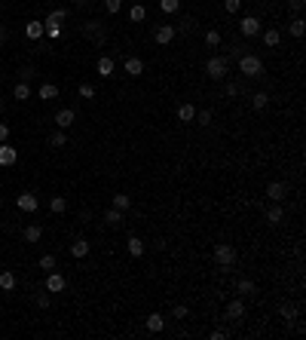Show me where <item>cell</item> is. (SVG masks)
<instances>
[{
	"label": "cell",
	"mask_w": 306,
	"mask_h": 340,
	"mask_svg": "<svg viewBox=\"0 0 306 340\" xmlns=\"http://www.w3.org/2000/svg\"><path fill=\"white\" fill-rule=\"evenodd\" d=\"M214 260H218V267L224 270V273H230V270L236 267V260H239V255H236V248L230 242H218L214 245Z\"/></svg>",
	"instance_id": "6da1fadb"
},
{
	"label": "cell",
	"mask_w": 306,
	"mask_h": 340,
	"mask_svg": "<svg viewBox=\"0 0 306 340\" xmlns=\"http://www.w3.org/2000/svg\"><path fill=\"white\" fill-rule=\"evenodd\" d=\"M239 74H245V77H260V74H264V59L254 55V52H242L239 55Z\"/></svg>",
	"instance_id": "7a4b0ae2"
},
{
	"label": "cell",
	"mask_w": 306,
	"mask_h": 340,
	"mask_svg": "<svg viewBox=\"0 0 306 340\" xmlns=\"http://www.w3.org/2000/svg\"><path fill=\"white\" fill-rule=\"evenodd\" d=\"M226 67H230V59H224V55H211V59L205 62V74L211 77V80H224Z\"/></svg>",
	"instance_id": "3957f363"
},
{
	"label": "cell",
	"mask_w": 306,
	"mask_h": 340,
	"mask_svg": "<svg viewBox=\"0 0 306 340\" xmlns=\"http://www.w3.org/2000/svg\"><path fill=\"white\" fill-rule=\"evenodd\" d=\"M178 37V28L175 25H156V31H153V40L160 43V46H168Z\"/></svg>",
	"instance_id": "277c9868"
},
{
	"label": "cell",
	"mask_w": 306,
	"mask_h": 340,
	"mask_svg": "<svg viewBox=\"0 0 306 340\" xmlns=\"http://www.w3.org/2000/svg\"><path fill=\"white\" fill-rule=\"evenodd\" d=\"M288 196V184L285 181H273V184L266 187V199H273V202H282Z\"/></svg>",
	"instance_id": "5b68a950"
},
{
	"label": "cell",
	"mask_w": 306,
	"mask_h": 340,
	"mask_svg": "<svg viewBox=\"0 0 306 340\" xmlns=\"http://www.w3.org/2000/svg\"><path fill=\"white\" fill-rule=\"evenodd\" d=\"M67 288V279L61 276V273H52L49 270V276H46V291L49 294H59V291H64Z\"/></svg>",
	"instance_id": "8992f818"
},
{
	"label": "cell",
	"mask_w": 306,
	"mask_h": 340,
	"mask_svg": "<svg viewBox=\"0 0 306 340\" xmlns=\"http://www.w3.org/2000/svg\"><path fill=\"white\" fill-rule=\"evenodd\" d=\"M239 31L245 34V37H257V34H260V19H254V16H245V19L239 21Z\"/></svg>",
	"instance_id": "52a82bcc"
},
{
	"label": "cell",
	"mask_w": 306,
	"mask_h": 340,
	"mask_svg": "<svg viewBox=\"0 0 306 340\" xmlns=\"http://www.w3.org/2000/svg\"><path fill=\"white\" fill-rule=\"evenodd\" d=\"M74 120H77V113H74L71 107H61L59 113H55V126H59V129H71Z\"/></svg>",
	"instance_id": "ba28073f"
},
{
	"label": "cell",
	"mask_w": 306,
	"mask_h": 340,
	"mask_svg": "<svg viewBox=\"0 0 306 340\" xmlns=\"http://www.w3.org/2000/svg\"><path fill=\"white\" fill-rule=\"evenodd\" d=\"M16 202H19V209H21V212H37V209H40V199L34 196V193H19Z\"/></svg>",
	"instance_id": "9c48e42d"
},
{
	"label": "cell",
	"mask_w": 306,
	"mask_h": 340,
	"mask_svg": "<svg viewBox=\"0 0 306 340\" xmlns=\"http://www.w3.org/2000/svg\"><path fill=\"white\" fill-rule=\"evenodd\" d=\"M83 34H86V37H95V43H104V31H101V21H98V19L86 21V25H83Z\"/></svg>",
	"instance_id": "30bf717a"
},
{
	"label": "cell",
	"mask_w": 306,
	"mask_h": 340,
	"mask_svg": "<svg viewBox=\"0 0 306 340\" xmlns=\"http://www.w3.org/2000/svg\"><path fill=\"white\" fill-rule=\"evenodd\" d=\"M16 160H19V150L3 141V144H0V166H13Z\"/></svg>",
	"instance_id": "8fae6325"
},
{
	"label": "cell",
	"mask_w": 306,
	"mask_h": 340,
	"mask_svg": "<svg viewBox=\"0 0 306 340\" xmlns=\"http://www.w3.org/2000/svg\"><path fill=\"white\" fill-rule=\"evenodd\" d=\"M113 67H117V62H113L110 55H101V59L95 62V71H98L101 77H113Z\"/></svg>",
	"instance_id": "7c38bea8"
},
{
	"label": "cell",
	"mask_w": 306,
	"mask_h": 340,
	"mask_svg": "<svg viewBox=\"0 0 306 340\" xmlns=\"http://www.w3.org/2000/svg\"><path fill=\"white\" fill-rule=\"evenodd\" d=\"M264 218H266V224H273V227H276V224H282V221H285V209H282L279 202H276V206H269V209H266V214H264Z\"/></svg>",
	"instance_id": "4fadbf2b"
},
{
	"label": "cell",
	"mask_w": 306,
	"mask_h": 340,
	"mask_svg": "<svg viewBox=\"0 0 306 340\" xmlns=\"http://www.w3.org/2000/svg\"><path fill=\"white\" fill-rule=\"evenodd\" d=\"M163 328H165V316H163V313H150V316H147V331L160 334Z\"/></svg>",
	"instance_id": "5bb4252c"
},
{
	"label": "cell",
	"mask_w": 306,
	"mask_h": 340,
	"mask_svg": "<svg viewBox=\"0 0 306 340\" xmlns=\"http://www.w3.org/2000/svg\"><path fill=\"white\" fill-rule=\"evenodd\" d=\"M126 74L129 77H141L144 74V62L138 59V55H129V59H126Z\"/></svg>",
	"instance_id": "9a60e30c"
},
{
	"label": "cell",
	"mask_w": 306,
	"mask_h": 340,
	"mask_svg": "<svg viewBox=\"0 0 306 340\" xmlns=\"http://www.w3.org/2000/svg\"><path fill=\"white\" fill-rule=\"evenodd\" d=\"M43 31H46V28H43V21H37V19H31L28 25H25L28 40H40V37H43Z\"/></svg>",
	"instance_id": "2e32d148"
},
{
	"label": "cell",
	"mask_w": 306,
	"mask_h": 340,
	"mask_svg": "<svg viewBox=\"0 0 306 340\" xmlns=\"http://www.w3.org/2000/svg\"><path fill=\"white\" fill-rule=\"evenodd\" d=\"M242 316H245V303H242V300H233V303H226V319L239 322Z\"/></svg>",
	"instance_id": "e0dca14e"
},
{
	"label": "cell",
	"mask_w": 306,
	"mask_h": 340,
	"mask_svg": "<svg viewBox=\"0 0 306 340\" xmlns=\"http://www.w3.org/2000/svg\"><path fill=\"white\" fill-rule=\"evenodd\" d=\"M21 236H25V242H40L43 239V227L40 224H31V227H25V233H21Z\"/></svg>",
	"instance_id": "ac0fdd59"
},
{
	"label": "cell",
	"mask_w": 306,
	"mask_h": 340,
	"mask_svg": "<svg viewBox=\"0 0 306 340\" xmlns=\"http://www.w3.org/2000/svg\"><path fill=\"white\" fill-rule=\"evenodd\" d=\"M67 19V9H52V13L43 19V28H52V25H59V21Z\"/></svg>",
	"instance_id": "d6986e66"
},
{
	"label": "cell",
	"mask_w": 306,
	"mask_h": 340,
	"mask_svg": "<svg viewBox=\"0 0 306 340\" xmlns=\"http://www.w3.org/2000/svg\"><path fill=\"white\" fill-rule=\"evenodd\" d=\"M104 224H107V227H122V224H126V218H122L120 209H110V212L104 214Z\"/></svg>",
	"instance_id": "ffe728a7"
},
{
	"label": "cell",
	"mask_w": 306,
	"mask_h": 340,
	"mask_svg": "<svg viewBox=\"0 0 306 340\" xmlns=\"http://www.w3.org/2000/svg\"><path fill=\"white\" fill-rule=\"evenodd\" d=\"M178 120H181V123H193V120H196V107H193V105H181V107H178Z\"/></svg>",
	"instance_id": "44dd1931"
},
{
	"label": "cell",
	"mask_w": 306,
	"mask_h": 340,
	"mask_svg": "<svg viewBox=\"0 0 306 340\" xmlns=\"http://www.w3.org/2000/svg\"><path fill=\"white\" fill-rule=\"evenodd\" d=\"M126 245H129V255H132V257H141V255H144V248H147V245L138 239V236H129V242H126Z\"/></svg>",
	"instance_id": "7402d4cb"
},
{
	"label": "cell",
	"mask_w": 306,
	"mask_h": 340,
	"mask_svg": "<svg viewBox=\"0 0 306 340\" xmlns=\"http://www.w3.org/2000/svg\"><path fill=\"white\" fill-rule=\"evenodd\" d=\"M37 95H40L43 101H49V98H55V95H59V86H55V83H43Z\"/></svg>",
	"instance_id": "603a6c76"
},
{
	"label": "cell",
	"mask_w": 306,
	"mask_h": 340,
	"mask_svg": "<svg viewBox=\"0 0 306 340\" xmlns=\"http://www.w3.org/2000/svg\"><path fill=\"white\" fill-rule=\"evenodd\" d=\"M13 95H16L19 101H25V98H31V86H28L25 80H19V83H16V89H13Z\"/></svg>",
	"instance_id": "cb8c5ba5"
},
{
	"label": "cell",
	"mask_w": 306,
	"mask_h": 340,
	"mask_svg": "<svg viewBox=\"0 0 306 340\" xmlns=\"http://www.w3.org/2000/svg\"><path fill=\"white\" fill-rule=\"evenodd\" d=\"M129 19H132V21H144V19H147V6H144V3H135V6L129 9Z\"/></svg>",
	"instance_id": "d4e9b609"
},
{
	"label": "cell",
	"mask_w": 306,
	"mask_h": 340,
	"mask_svg": "<svg viewBox=\"0 0 306 340\" xmlns=\"http://www.w3.org/2000/svg\"><path fill=\"white\" fill-rule=\"evenodd\" d=\"M71 255H74V257H86V255H89V242H86V239H77V242L71 245Z\"/></svg>",
	"instance_id": "484cf974"
},
{
	"label": "cell",
	"mask_w": 306,
	"mask_h": 340,
	"mask_svg": "<svg viewBox=\"0 0 306 340\" xmlns=\"http://www.w3.org/2000/svg\"><path fill=\"white\" fill-rule=\"evenodd\" d=\"M279 40H282V34L276 28H266L264 31V43H266V46H279Z\"/></svg>",
	"instance_id": "4316f807"
},
{
	"label": "cell",
	"mask_w": 306,
	"mask_h": 340,
	"mask_svg": "<svg viewBox=\"0 0 306 340\" xmlns=\"http://www.w3.org/2000/svg\"><path fill=\"white\" fill-rule=\"evenodd\" d=\"M266 105H269V95H266V92H254V98H251V107H254V110H264Z\"/></svg>",
	"instance_id": "83f0119b"
},
{
	"label": "cell",
	"mask_w": 306,
	"mask_h": 340,
	"mask_svg": "<svg viewBox=\"0 0 306 340\" xmlns=\"http://www.w3.org/2000/svg\"><path fill=\"white\" fill-rule=\"evenodd\" d=\"M49 209H52L55 214L67 212V199H64V196H52V199H49Z\"/></svg>",
	"instance_id": "f1b7e54d"
},
{
	"label": "cell",
	"mask_w": 306,
	"mask_h": 340,
	"mask_svg": "<svg viewBox=\"0 0 306 340\" xmlns=\"http://www.w3.org/2000/svg\"><path fill=\"white\" fill-rule=\"evenodd\" d=\"M132 206V196H126V193H117L113 196V209H120V212H126Z\"/></svg>",
	"instance_id": "f546056e"
},
{
	"label": "cell",
	"mask_w": 306,
	"mask_h": 340,
	"mask_svg": "<svg viewBox=\"0 0 306 340\" xmlns=\"http://www.w3.org/2000/svg\"><path fill=\"white\" fill-rule=\"evenodd\" d=\"M288 31H291V37H303V31H306V21H303V19H294L291 25H288Z\"/></svg>",
	"instance_id": "4dcf8cb0"
},
{
	"label": "cell",
	"mask_w": 306,
	"mask_h": 340,
	"mask_svg": "<svg viewBox=\"0 0 306 340\" xmlns=\"http://www.w3.org/2000/svg\"><path fill=\"white\" fill-rule=\"evenodd\" d=\"M236 291H239V294H254L257 288H254L251 279H239V282H236Z\"/></svg>",
	"instance_id": "1f68e13d"
},
{
	"label": "cell",
	"mask_w": 306,
	"mask_h": 340,
	"mask_svg": "<svg viewBox=\"0 0 306 340\" xmlns=\"http://www.w3.org/2000/svg\"><path fill=\"white\" fill-rule=\"evenodd\" d=\"M160 9L172 16V13H178V9H181V0H160Z\"/></svg>",
	"instance_id": "d6a6232c"
},
{
	"label": "cell",
	"mask_w": 306,
	"mask_h": 340,
	"mask_svg": "<svg viewBox=\"0 0 306 340\" xmlns=\"http://www.w3.org/2000/svg\"><path fill=\"white\" fill-rule=\"evenodd\" d=\"M0 288H3V291H13L16 288V276L13 273H0Z\"/></svg>",
	"instance_id": "836d02e7"
},
{
	"label": "cell",
	"mask_w": 306,
	"mask_h": 340,
	"mask_svg": "<svg viewBox=\"0 0 306 340\" xmlns=\"http://www.w3.org/2000/svg\"><path fill=\"white\" fill-rule=\"evenodd\" d=\"M49 144H52V147H64V144H67L64 132H61V129H59V132H52V135H49Z\"/></svg>",
	"instance_id": "e575fe53"
},
{
	"label": "cell",
	"mask_w": 306,
	"mask_h": 340,
	"mask_svg": "<svg viewBox=\"0 0 306 340\" xmlns=\"http://www.w3.org/2000/svg\"><path fill=\"white\" fill-rule=\"evenodd\" d=\"M80 98H86V101H92V98H95L92 83H80Z\"/></svg>",
	"instance_id": "d590c367"
},
{
	"label": "cell",
	"mask_w": 306,
	"mask_h": 340,
	"mask_svg": "<svg viewBox=\"0 0 306 340\" xmlns=\"http://www.w3.org/2000/svg\"><path fill=\"white\" fill-rule=\"evenodd\" d=\"M196 123L199 126H211V110H196Z\"/></svg>",
	"instance_id": "8d00e7d4"
},
{
	"label": "cell",
	"mask_w": 306,
	"mask_h": 340,
	"mask_svg": "<svg viewBox=\"0 0 306 340\" xmlns=\"http://www.w3.org/2000/svg\"><path fill=\"white\" fill-rule=\"evenodd\" d=\"M120 6H122V0H104V9H107L110 16H117V13H120Z\"/></svg>",
	"instance_id": "74e56055"
},
{
	"label": "cell",
	"mask_w": 306,
	"mask_h": 340,
	"mask_svg": "<svg viewBox=\"0 0 306 340\" xmlns=\"http://www.w3.org/2000/svg\"><path fill=\"white\" fill-rule=\"evenodd\" d=\"M205 43L208 46H221V34L218 31H205Z\"/></svg>",
	"instance_id": "f35d334b"
},
{
	"label": "cell",
	"mask_w": 306,
	"mask_h": 340,
	"mask_svg": "<svg viewBox=\"0 0 306 340\" xmlns=\"http://www.w3.org/2000/svg\"><path fill=\"white\" fill-rule=\"evenodd\" d=\"M279 313H282V319H288V322H294V319H297V310H294V307H288V303H285V307H282Z\"/></svg>",
	"instance_id": "ab89813d"
},
{
	"label": "cell",
	"mask_w": 306,
	"mask_h": 340,
	"mask_svg": "<svg viewBox=\"0 0 306 340\" xmlns=\"http://www.w3.org/2000/svg\"><path fill=\"white\" fill-rule=\"evenodd\" d=\"M224 9H226V13H239V9H242V0H224Z\"/></svg>",
	"instance_id": "60d3db41"
},
{
	"label": "cell",
	"mask_w": 306,
	"mask_h": 340,
	"mask_svg": "<svg viewBox=\"0 0 306 340\" xmlns=\"http://www.w3.org/2000/svg\"><path fill=\"white\" fill-rule=\"evenodd\" d=\"M40 270H55V257L52 255H43L40 257Z\"/></svg>",
	"instance_id": "b9f144b4"
},
{
	"label": "cell",
	"mask_w": 306,
	"mask_h": 340,
	"mask_svg": "<svg viewBox=\"0 0 306 340\" xmlns=\"http://www.w3.org/2000/svg\"><path fill=\"white\" fill-rule=\"evenodd\" d=\"M37 307H43V310L49 307V291H40V294H37Z\"/></svg>",
	"instance_id": "7bdbcfd3"
},
{
	"label": "cell",
	"mask_w": 306,
	"mask_h": 340,
	"mask_svg": "<svg viewBox=\"0 0 306 340\" xmlns=\"http://www.w3.org/2000/svg\"><path fill=\"white\" fill-rule=\"evenodd\" d=\"M19 77H21V80H25V83H28V80H31V77H34V67H31V64H28V67H21V71H19Z\"/></svg>",
	"instance_id": "ee69618b"
},
{
	"label": "cell",
	"mask_w": 306,
	"mask_h": 340,
	"mask_svg": "<svg viewBox=\"0 0 306 340\" xmlns=\"http://www.w3.org/2000/svg\"><path fill=\"white\" fill-rule=\"evenodd\" d=\"M172 316H175V319H184V316H187V307H184V303H178V307L172 310Z\"/></svg>",
	"instance_id": "f6af8a7d"
},
{
	"label": "cell",
	"mask_w": 306,
	"mask_h": 340,
	"mask_svg": "<svg viewBox=\"0 0 306 340\" xmlns=\"http://www.w3.org/2000/svg\"><path fill=\"white\" fill-rule=\"evenodd\" d=\"M224 92L233 98V95H239V86H236V83H226V86H224Z\"/></svg>",
	"instance_id": "bcb514c9"
},
{
	"label": "cell",
	"mask_w": 306,
	"mask_h": 340,
	"mask_svg": "<svg viewBox=\"0 0 306 340\" xmlns=\"http://www.w3.org/2000/svg\"><path fill=\"white\" fill-rule=\"evenodd\" d=\"M303 6H306V0H291V9H294V13H303Z\"/></svg>",
	"instance_id": "7dc6e473"
},
{
	"label": "cell",
	"mask_w": 306,
	"mask_h": 340,
	"mask_svg": "<svg viewBox=\"0 0 306 340\" xmlns=\"http://www.w3.org/2000/svg\"><path fill=\"white\" fill-rule=\"evenodd\" d=\"M9 138V126H6V123H0V144H3Z\"/></svg>",
	"instance_id": "c3c4849f"
},
{
	"label": "cell",
	"mask_w": 306,
	"mask_h": 340,
	"mask_svg": "<svg viewBox=\"0 0 306 340\" xmlns=\"http://www.w3.org/2000/svg\"><path fill=\"white\" fill-rule=\"evenodd\" d=\"M226 337V331H221V328H214V331H211V340H224Z\"/></svg>",
	"instance_id": "681fc988"
},
{
	"label": "cell",
	"mask_w": 306,
	"mask_h": 340,
	"mask_svg": "<svg viewBox=\"0 0 306 340\" xmlns=\"http://www.w3.org/2000/svg\"><path fill=\"white\" fill-rule=\"evenodd\" d=\"M46 34H49V37H59L61 28H59V25H52V28H46Z\"/></svg>",
	"instance_id": "f907efd6"
},
{
	"label": "cell",
	"mask_w": 306,
	"mask_h": 340,
	"mask_svg": "<svg viewBox=\"0 0 306 340\" xmlns=\"http://www.w3.org/2000/svg\"><path fill=\"white\" fill-rule=\"evenodd\" d=\"M3 43H6V28L0 25V46H3Z\"/></svg>",
	"instance_id": "816d5d0a"
},
{
	"label": "cell",
	"mask_w": 306,
	"mask_h": 340,
	"mask_svg": "<svg viewBox=\"0 0 306 340\" xmlns=\"http://www.w3.org/2000/svg\"><path fill=\"white\" fill-rule=\"evenodd\" d=\"M74 3H80V6H83V3H89V0H74Z\"/></svg>",
	"instance_id": "f5cc1de1"
},
{
	"label": "cell",
	"mask_w": 306,
	"mask_h": 340,
	"mask_svg": "<svg viewBox=\"0 0 306 340\" xmlns=\"http://www.w3.org/2000/svg\"><path fill=\"white\" fill-rule=\"evenodd\" d=\"M0 212H3V199H0Z\"/></svg>",
	"instance_id": "db71d44e"
},
{
	"label": "cell",
	"mask_w": 306,
	"mask_h": 340,
	"mask_svg": "<svg viewBox=\"0 0 306 340\" xmlns=\"http://www.w3.org/2000/svg\"><path fill=\"white\" fill-rule=\"evenodd\" d=\"M0 80H3V74H0Z\"/></svg>",
	"instance_id": "11a10c76"
}]
</instances>
